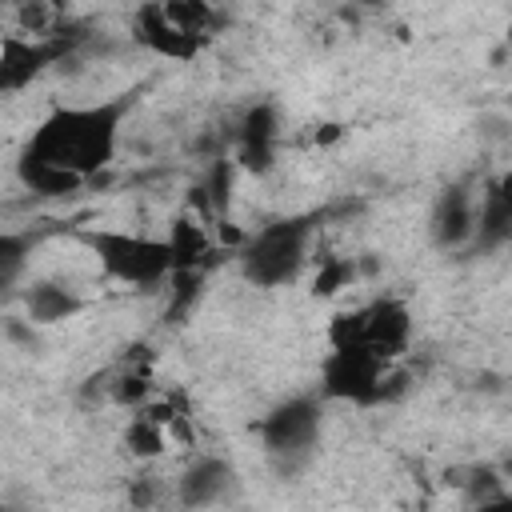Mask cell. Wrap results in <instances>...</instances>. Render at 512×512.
<instances>
[{"instance_id":"18","label":"cell","mask_w":512,"mask_h":512,"mask_svg":"<svg viewBox=\"0 0 512 512\" xmlns=\"http://www.w3.org/2000/svg\"><path fill=\"white\" fill-rule=\"evenodd\" d=\"M352 4H360V8H380V4H388V0H352Z\"/></svg>"},{"instance_id":"13","label":"cell","mask_w":512,"mask_h":512,"mask_svg":"<svg viewBox=\"0 0 512 512\" xmlns=\"http://www.w3.org/2000/svg\"><path fill=\"white\" fill-rule=\"evenodd\" d=\"M24 308H28L32 324L48 328V324H60V320H72L76 312H84V296L60 280H36L24 292Z\"/></svg>"},{"instance_id":"3","label":"cell","mask_w":512,"mask_h":512,"mask_svg":"<svg viewBox=\"0 0 512 512\" xmlns=\"http://www.w3.org/2000/svg\"><path fill=\"white\" fill-rule=\"evenodd\" d=\"M316 212H296V216H280L268 220L264 228H256L244 248L236 252L240 260V276L256 288H284L300 276L304 260H308V244L316 232Z\"/></svg>"},{"instance_id":"6","label":"cell","mask_w":512,"mask_h":512,"mask_svg":"<svg viewBox=\"0 0 512 512\" xmlns=\"http://www.w3.org/2000/svg\"><path fill=\"white\" fill-rule=\"evenodd\" d=\"M260 444L268 464L280 476H296L320 448L324 432V404L320 396H288L260 420Z\"/></svg>"},{"instance_id":"4","label":"cell","mask_w":512,"mask_h":512,"mask_svg":"<svg viewBox=\"0 0 512 512\" xmlns=\"http://www.w3.org/2000/svg\"><path fill=\"white\" fill-rule=\"evenodd\" d=\"M76 240L96 256L104 276L128 284V288H152L172 280V244L168 236H144V232H120V228H80Z\"/></svg>"},{"instance_id":"12","label":"cell","mask_w":512,"mask_h":512,"mask_svg":"<svg viewBox=\"0 0 512 512\" xmlns=\"http://www.w3.org/2000/svg\"><path fill=\"white\" fill-rule=\"evenodd\" d=\"M512 240V192H508V180H488L484 192H480V208H476V220H472V240L480 252H496Z\"/></svg>"},{"instance_id":"9","label":"cell","mask_w":512,"mask_h":512,"mask_svg":"<svg viewBox=\"0 0 512 512\" xmlns=\"http://www.w3.org/2000/svg\"><path fill=\"white\" fill-rule=\"evenodd\" d=\"M276 144H280V112L272 100H260L244 112L240 120V132H236V152H240V164L256 176L272 172L276 164Z\"/></svg>"},{"instance_id":"15","label":"cell","mask_w":512,"mask_h":512,"mask_svg":"<svg viewBox=\"0 0 512 512\" xmlns=\"http://www.w3.org/2000/svg\"><path fill=\"white\" fill-rule=\"evenodd\" d=\"M168 244H172V260H176L172 272H192V268H200L204 256H208V236H204V228H200L196 220H188V216H180V220L172 224Z\"/></svg>"},{"instance_id":"10","label":"cell","mask_w":512,"mask_h":512,"mask_svg":"<svg viewBox=\"0 0 512 512\" xmlns=\"http://www.w3.org/2000/svg\"><path fill=\"white\" fill-rule=\"evenodd\" d=\"M472 220H476V196L468 192V184H448L428 216V232L436 248H464L472 240Z\"/></svg>"},{"instance_id":"19","label":"cell","mask_w":512,"mask_h":512,"mask_svg":"<svg viewBox=\"0 0 512 512\" xmlns=\"http://www.w3.org/2000/svg\"><path fill=\"white\" fill-rule=\"evenodd\" d=\"M0 4H8V0H0Z\"/></svg>"},{"instance_id":"2","label":"cell","mask_w":512,"mask_h":512,"mask_svg":"<svg viewBox=\"0 0 512 512\" xmlns=\"http://www.w3.org/2000/svg\"><path fill=\"white\" fill-rule=\"evenodd\" d=\"M220 28L208 0H144L132 12V40L164 60H196Z\"/></svg>"},{"instance_id":"11","label":"cell","mask_w":512,"mask_h":512,"mask_svg":"<svg viewBox=\"0 0 512 512\" xmlns=\"http://www.w3.org/2000/svg\"><path fill=\"white\" fill-rule=\"evenodd\" d=\"M236 488V468L220 456H196L180 480H176V500L184 508H208V504H220L228 492Z\"/></svg>"},{"instance_id":"7","label":"cell","mask_w":512,"mask_h":512,"mask_svg":"<svg viewBox=\"0 0 512 512\" xmlns=\"http://www.w3.org/2000/svg\"><path fill=\"white\" fill-rule=\"evenodd\" d=\"M392 360H380L364 348H328L320 360V400H336V404H356V408H372L392 400Z\"/></svg>"},{"instance_id":"14","label":"cell","mask_w":512,"mask_h":512,"mask_svg":"<svg viewBox=\"0 0 512 512\" xmlns=\"http://www.w3.org/2000/svg\"><path fill=\"white\" fill-rule=\"evenodd\" d=\"M36 244H40L36 232H4V228H0V296L12 292V288L24 280Z\"/></svg>"},{"instance_id":"8","label":"cell","mask_w":512,"mask_h":512,"mask_svg":"<svg viewBox=\"0 0 512 512\" xmlns=\"http://www.w3.org/2000/svg\"><path fill=\"white\" fill-rule=\"evenodd\" d=\"M72 52V40L64 32L52 36H24V32H8L0 40V96L28 88L36 76H44L56 60H64Z\"/></svg>"},{"instance_id":"1","label":"cell","mask_w":512,"mask_h":512,"mask_svg":"<svg viewBox=\"0 0 512 512\" xmlns=\"http://www.w3.org/2000/svg\"><path fill=\"white\" fill-rule=\"evenodd\" d=\"M136 96L140 88L116 92L96 104H60L28 132L20 152L84 188L96 172H104L116 160L124 120L136 108Z\"/></svg>"},{"instance_id":"5","label":"cell","mask_w":512,"mask_h":512,"mask_svg":"<svg viewBox=\"0 0 512 512\" xmlns=\"http://www.w3.org/2000/svg\"><path fill=\"white\" fill-rule=\"evenodd\" d=\"M412 344V312L400 296H372L328 324V348H364L380 360H400Z\"/></svg>"},{"instance_id":"16","label":"cell","mask_w":512,"mask_h":512,"mask_svg":"<svg viewBox=\"0 0 512 512\" xmlns=\"http://www.w3.org/2000/svg\"><path fill=\"white\" fill-rule=\"evenodd\" d=\"M124 444H128L132 456H160L164 452V428H160V420L148 416V412L132 416L128 432H124Z\"/></svg>"},{"instance_id":"17","label":"cell","mask_w":512,"mask_h":512,"mask_svg":"<svg viewBox=\"0 0 512 512\" xmlns=\"http://www.w3.org/2000/svg\"><path fill=\"white\" fill-rule=\"evenodd\" d=\"M464 476H468L464 488H468V500H472V504L484 508V504H500V500H508V488H504V480H500L496 468H488V464H472Z\"/></svg>"}]
</instances>
